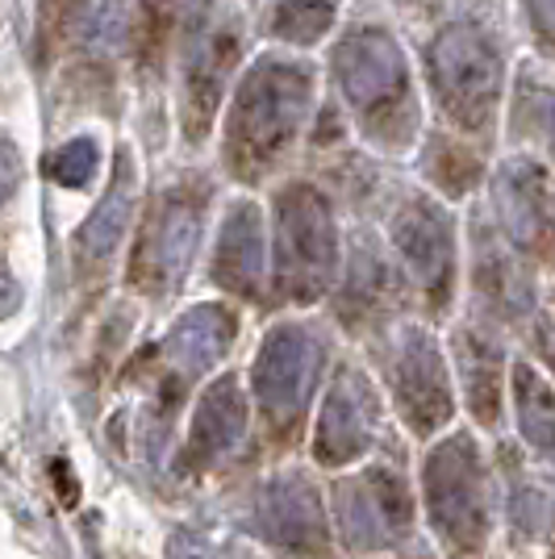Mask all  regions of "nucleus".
I'll use <instances>...</instances> for the list:
<instances>
[{
    "label": "nucleus",
    "instance_id": "nucleus-1",
    "mask_svg": "<svg viewBox=\"0 0 555 559\" xmlns=\"http://www.w3.org/2000/svg\"><path fill=\"white\" fill-rule=\"evenodd\" d=\"M314 100V75L305 63L263 59L247 71L226 121V164L238 180H259L302 134Z\"/></svg>",
    "mask_w": 555,
    "mask_h": 559
},
{
    "label": "nucleus",
    "instance_id": "nucleus-2",
    "mask_svg": "<svg viewBox=\"0 0 555 559\" xmlns=\"http://www.w3.org/2000/svg\"><path fill=\"white\" fill-rule=\"evenodd\" d=\"M339 272V230L322 192L288 185L276 197V288L297 305L318 301Z\"/></svg>",
    "mask_w": 555,
    "mask_h": 559
},
{
    "label": "nucleus",
    "instance_id": "nucleus-3",
    "mask_svg": "<svg viewBox=\"0 0 555 559\" xmlns=\"http://www.w3.org/2000/svg\"><path fill=\"white\" fill-rule=\"evenodd\" d=\"M430 84L451 121L481 130L501 100V55L476 25H447L430 43Z\"/></svg>",
    "mask_w": 555,
    "mask_h": 559
},
{
    "label": "nucleus",
    "instance_id": "nucleus-4",
    "mask_svg": "<svg viewBox=\"0 0 555 559\" xmlns=\"http://www.w3.org/2000/svg\"><path fill=\"white\" fill-rule=\"evenodd\" d=\"M322 343L302 326H276L263 338L251 368V389L276 435H293L305 418L322 376Z\"/></svg>",
    "mask_w": 555,
    "mask_h": 559
},
{
    "label": "nucleus",
    "instance_id": "nucleus-5",
    "mask_svg": "<svg viewBox=\"0 0 555 559\" xmlns=\"http://www.w3.org/2000/svg\"><path fill=\"white\" fill-rule=\"evenodd\" d=\"M197 238H201V201L188 188L163 192L142 222L134 263H130V284L151 297L172 293L192 263Z\"/></svg>",
    "mask_w": 555,
    "mask_h": 559
},
{
    "label": "nucleus",
    "instance_id": "nucleus-6",
    "mask_svg": "<svg viewBox=\"0 0 555 559\" xmlns=\"http://www.w3.org/2000/svg\"><path fill=\"white\" fill-rule=\"evenodd\" d=\"M334 75H339V88L351 100V109L368 117L371 130H380L385 117L405 109V100H410L405 55L380 29H359V34L343 38L334 50Z\"/></svg>",
    "mask_w": 555,
    "mask_h": 559
},
{
    "label": "nucleus",
    "instance_id": "nucleus-7",
    "mask_svg": "<svg viewBox=\"0 0 555 559\" xmlns=\"http://www.w3.org/2000/svg\"><path fill=\"white\" fill-rule=\"evenodd\" d=\"M389 380H393L397 409L405 414V421L417 435L439 430L442 421L456 414L451 376H447V364L426 330L410 326L397 334L393 350H389Z\"/></svg>",
    "mask_w": 555,
    "mask_h": 559
},
{
    "label": "nucleus",
    "instance_id": "nucleus-8",
    "mask_svg": "<svg viewBox=\"0 0 555 559\" xmlns=\"http://www.w3.org/2000/svg\"><path fill=\"white\" fill-rule=\"evenodd\" d=\"M426 492H430V510L439 518V526L451 538L481 535L485 522V480H481V455L468 435H451L447 443L430 451L426 464Z\"/></svg>",
    "mask_w": 555,
    "mask_h": 559
},
{
    "label": "nucleus",
    "instance_id": "nucleus-9",
    "mask_svg": "<svg viewBox=\"0 0 555 559\" xmlns=\"http://www.w3.org/2000/svg\"><path fill=\"white\" fill-rule=\"evenodd\" d=\"M393 242L430 305L447 301L451 276H456V242H451V222L442 217V210H435L430 201H410L397 213Z\"/></svg>",
    "mask_w": 555,
    "mask_h": 559
},
{
    "label": "nucleus",
    "instance_id": "nucleus-10",
    "mask_svg": "<svg viewBox=\"0 0 555 559\" xmlns=\"http://www.w3.org/2000/svg\"><path fill=\"white\" fill-rule=\"evenodd\" d=\"M371 430H376V393L364 376L343 368L322 401L314 451L322 464H347L368 451Z\"/></svg>",
    "mask_w": 555,
    "mask_h": 559
},
{
    "label": "nucleus",
    "instance_id": "nucleus-11",
    "mask_svg": "<svg viewBox=\"0 0 555 559\" xmlns=\"http://www.w3.org/2000/svg\"><path fill=\"white\" fill-rule=\"evenodd\" d=\"M238 322L226 305H197L185 318L172 326V334L163 338V368H167V384L185 389L188 380L205 376L213 364H222V355L231 350Z\"/></svg>",
    "mask_w": 555,
    "mask_h": 559
},
{
    "label": "nucleus",
    "instance_id": "nucleus-12",
    "mask_svg": "<svg viewBox=\"0 0 555 559\" xmlns=\"http://www.w3.org/2000/svg\"><path fill=\"white\" fill-rule=\"evenodd\" d=\"M263 217L251 201H238L217 234V251H213V280L234 293L255 301L263 293Z\"/></svg>",
    "mask_w": 555,
    "mask_h": 559
},
{
    "label": "nucleus",
    "instance_id": "nucleus-13",
    "mask_svg": "<svg viewBox=\"0 0 555 559\" xmlns=\"http://www.w3.org/2000/svg\"><path fill=\"white\" fill-rule=\"evenodd\" d=\"M247 435V396L238 389V380H217L201 405H197V418L188 430V451L185 460L192 467H209L217 460H226L234 447L243 443Z\"/></svg>",
    "mask_w": 555,
    "mask_h": 559
},
{
    "label": "nucleus",
    "instance_id": "nucleus-14",
    "mask_svg": "<svg viewBox=\"0 0 555 559\" xmlns=\"http://www.w3.org/2000/svg\"><path fill=\"white\" fill-rule=\"evenodd\" d=\"M497 210L513 242L543 251L552 242V201H547V185L531 164H509L497 176Z\"/></svg>",
    "mask_w": 555,
    "mask_h": 559
},
{
    "label": "nucleus",
    "instance_id": "nucleus-15",
    "mask_svg": "<svg viewBox=\"0 0 555 559\" xmlns=\"http://www.w3.org/2000/svg\"><path fill=\"white\" fill-rule=\"evenodd\" d=\"M130 213H134V167H130V155H117L114 185L96 201L93 217L84 222L80 242H75V255L84 263V272H105V263L114 259L117 242L130 226Z\"/></svg>",
    "mask_w": 555,
    "mask_h": 559
},
{
    "label": "nucleus",
    "instance_id": "nucleus-16",
    "mask_svg": "<svg viewBox=\"0 0 555 559\" xmlns=\"http://www.w3.org/2000/svg\"><path fill=\"white\" fill-rule=\"evenodd\" d=\"M231 63H234L231 29H222V34L205 38L201 50L192 55V63H188V126H192V139H201V130H205L213 109H217Z\"/></svg>",
    "mask_w": 555,
    "mask_h": 559
},
{
    "label": "nucleus",
    "instance_id": "nucleus-17",
    "mask_svg": "<svg viewBox=\"0 0 555 559\" xmlns=\"http://www.w3.org/2000/svg\"><path fill=\"white\" fill-rule=\"evenodd\" d=\"M513 409L527 443H534L539 451H555V393L527 364L513 368Z\"/></svg>",
    "mask_w": 555,
    "mask_h": 559
},
{
    "label": "nucleus",
    "instance_id": "nucleus-18",
    "mask_svg": "<svg viewBox=\"0 0 555 559\" xmlns=\"http://www.w3.org/2000/svg\"><path fill=\"white\" fill-rule=\"evenodd\" d=\"M460 376L463 384H468V393H472V409L481 414V418H497V364H501V355L493 343L485 338H476V330H463L460 334Z\"/></svg>",
    "mask_w": 555,
    "mask_h": 559
},
{
    "label": "nucleus",
    "instance_id": "nucleus-19",
    "mask_svg": "<svg viewBox=\"0 0 555 559\" xmlns=\"http://www.w3.org/2000/svg\"><path fill=\"white\" fill-rule=\"evenodd\" d=\"M334 22V0H276L272 34L284 43H318Z\"/></svg>",
    "mask_w": 555,
    "mask_h": 559
},
{
    "label": "nucleus",
    "instance_id": "nucleus-20",
    "mask_svg": "<svg viewBox=\"0 0 555 559\" xmlns=\"http://www.w3.org/2000/svg\"><path fill=\"white\" fill-rule=\"evenodd\" d=\"M96 164H101L96 142L93 139H71V142H63L55 155H50L47 176H50V180H59L63 188H84L88 180H93Z\"/></svg>",
    "mask_w": 555,
    "mask_h": 559
},
{
    "label": "nucleus",
    "instance_id": "nucleus-21",
    "mask_svg": "<svg viewBox=\"0 0 555 559\" xmlns=\"http://www.w3.org/2000/svg\"><path fill=\"white\" fill-rule=\"evenodd\" d=\"M146 22L155 25V34H172L180 25H192L205 13V0H142Z\"/></svg>",
    "mask_w": 555,
    "mask_h": 559
},
{
    "label": "nucleus",
    "instance_id": "nucleus-22",
    "mask_svg": "<svg viewBox=\"0 0 555 559\" xmlns=\"http://www.w3.org/2000/svg\"><path fill=\"white\" fill-rule=\"evenodd\" d=\"M84 4L88 0H38V43H43V50L55 47L68 34Z\"/></svg>",
    "mask_w": 555,
    "mask_h": 559
},
{
    "label": "nucleus",
    "instance_id": "nucleus-23",
    "mask_svg": "<svg viewBox=\"0 0 555 559\" xmlns=\"http://www.w3.org/2000/svg\"><path fill=\"white\" fill-rule=\"evenodd\" d=\"M13 188H17V151L0 139V210L13 197Z\"/></svg>",
    "mask_w": 555,
    "mask_h": 559
},
{
    "label": "nucleus",
    "instance_id": "nucleus-24",
    "mask_svg": "<svg viewBox=\"0 0 555 559\" xmlns=\"http://www.w3.org/2000/svg\"><path fill=\"white\" fill-rule=\"evenodd\" d=\"M534 121H539V130L547 134V146L555 151V93L534 96Z\"/></svg>",
    "mask_w": 555,
    "mask_h": 559
},
{
    "label": "nucleus",
    "instance_id": "nucleus-25",
    "mask_svg": "<svg viewBox=\"0 0 555 559\" xmlns=\"http://www.w3.org/2000/svg\"><path fill=\"white\" fill-rule=\"evenodd\" d=\"M17 305H22V288H17V280L0 267V322H4V318H13V313H17Z\"/></svg>",
    "mask_w": 555,
    "mask_h": 559
},
{
    "label": "nucleus",
    "instance_id": "nucleus-26",
    "mask_svg": "<svg viewBox=\"0 0 555 559\" xmlns=\"http://www.w3.org/2000/svg\"><path fill=\"white\" fill-rule=\"evenodd\" d=\"M527 9H531V17H534V25H539V34L555 43V0H527Z\"/></svg>",
    "mask_w": 555,
    "mask_h": 559
},
{
    "label": "nucleus",
    "instance_id": "nucleus-27",
    "mask_svg": "<svg viewBox=\"0 0 555 559\" xmlns=\"http://www.w3.org/2000/svg\"><path fill=\"white\" fill-rule=\"evenodd\" d=\"M552 364H555V343H552Z\"/></svg>",
    "mask_w": 555,
    "mask_h": 559
}]
</instances>
